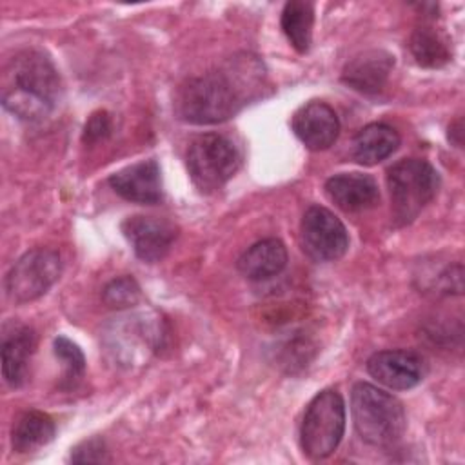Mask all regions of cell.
I'll return each mask as SVG.
<instances>
[{
  "label": "cell",
  "instance_id": "21",
  "mask_svg": "<svg viewBox=\"0 0 465 465\" xmlns=\"http://www.w3.org/2000/svg\"><path fill=\"white\" fill-rule=\"evenodd\" d=\"M314 9L311 2L291 0L282 11V29L298 53H307L312 40Z\"/></svg>",
  "mask_w": 465,
  "mask_h": 465
},
{
  "label": "cell",
  "instance_id": "3",
  "mask_svg": "<svg viewBox=\"0 0 465 465\" xmlns=\"http://www.w3.org/2000/svg\"><path fill=\"white\" fill-rule=\"evenodd\" d=\"M351 414L360 438L374 447L394 445L407 427L401 401L365 381L352 387Z\"/></svg>",
  "mask_w": 465,
  "mask_h": 465
},
{
  "label": "cell",
  "instance_id": "6",
  "mask_svg": "<svg viewBox=\"0 0 465 465\" xmlns=\"http://www.w3.org/2000/svg\"><path fill=\"white\" fill-rule=\"evenodd\" d=\"M185 158L189 174L202 191L220 189L240 165L234 143L216 133L196 136L189 143Z\"/></svg>",
  "mask_w": 465,
  "mask_h": 465
},
{
  "label": "cell",
  "instance_id": "2",
  "mask_svg": "<svg viewBox=\"0 0 465 465\" xmlns=\"http://www.w3.org/2000/svg\"><path fill=\"white\" fill-rule=\"evenodd\" d=\"M11 84L2 94V105L20 120L38 122L56 105L62 91L53 62L40 51L18 53L9 65Z\"/></svg>",
  "mask_w": 465,
  "mask_h": 465
},
{
  "label": "cell",
  "instance_id": "19",
  "mask_svg": "<svg viewBox=\"0 0 465 465\" xmlns=\"http://www.w3.org/2000/svg\"><path fill=\"white\" fill-rule=\"evenodd\" d=\"M54 436V421L40 411L24 412L13 427L11 445L16 452H31L47 445Z\"/></svg>",
  "mask_w": 465,
  "mask_h": 465
},
{
  "label": "cell",
  "instance_id": "23",
  "mask_svg": "<svg viewBox=\"0 0 465 465\" xmlns=\"http://www.w3.org/2000/svg\"><path fill=\"white\" fill-rule=\"evenodd\" d=\"M140 300V285L133 276H120L104 289V302L113 309H125Z\"/></svg>",
  "mask_w": 465,
  "mask_h": 465
},
{
  "label": "cell",
  "instance_id": "5",
  "mask_svg": "<svg viewBox=\"0 0 465 465\" xmlns=\"http://www.w3.org/2000/svg\"><path fill=\"white\" fill-rule=\"evenodd\" d=\"M345 430V403L340 392L327 389L312 398L309 403L302 427L300 443L311 460H323L331 456Z\"/></svg>",
  "mask_w": 465,
  "mask_h": 465
},
{
  "label": "cell",
  "instance_id": "11",
  "mask_svg": "<svg viewBox=\"0 0 465 465\" xmlns=\"http://www.w3.org/2000/svg\"><path fill=\"white\" fill-rule=\"evenodd\" d=\"M369 374L392 391H407L423 378V360L403 349H389L374 352L367 360Z\"/></svg>",
  "mask_w": 465,
  "mask_h": 465
},
{
  "label": "cell",
  "instance_id": "16",
  "mask_svg": "<svg viewBox=\"0 0 465 465\" xmlns=\"http://www.w3.org/2000/svg\"><path fill=\"white\" fill-rule=\"evenodd\" d=\"M287 265V249L276 238H265L251 245L238 260V271L254 282L280 274Z\"/></svg>",
  "mask_w": 465,
  "mask_h": 465
},
{
  "label": "cell",
  "instance_id": "22",
  "mask_svg": "<svg viewBox=\"0 0 465 465\" xmlns=\"http://www.w3.org/2000/svg\"><path fill=\"white\" fill-rule=\"evenodd\" d=\"M54 354L64 365V387H74L84 372H85V358L76 343L67 340L65 336H58L54 340Z\"/></svg>",
  "mask_w": 465,
  "mask_h": 465
},
{
  "label": "cell",
  "instance_id": "25",
  "mask_svg": "<svg viewBox=\"0 0 465 465\" xmlns=\"http://www.w3.org/2000/svg\"><path fill=\"white\" fill-rule=\"evenodd\" d=\"M113 122L107 111H96L91 114L84 127V142L85 143H96L100 140H105L111 134Z\"/></svg>",
  "mask_w": 465,
  "mask_h": 465
},
{
  "label": "cell",
  "instance_id": "24",
  "mask_svg": "<svg viewBox=\"0 0 465 465\" xmlns=\"http://www.w3.org/2000/svg\"><path fill=\"white\" fill-rule=\"evenodd\" d=\"M109 460L111 458L107 454V447H105L104 440H100V438L85 440L80 445H76L71 452L73 463H104Z\"/></svg>",
  "mask_w": 465,
  "mask_h": 465
},
{
  "label": "cell",
  "instance_id": "1",
  "mask_svg": "<svg viewBox=\"0 0 465 465\" xmlns=\"http://www.w3.org/2000/svg\"><path fill=\"white\" fill-rule=\"evenodd\" d=\"M260 73L249 65V60L240 62L232 69L205 73L189 78L176 93L174 107L183 122L209 125L218 124L232 114L245 104L247 87Z\"/></svg>",
  "mask_w": 465,
  "mask_h": 465
},
{
  "label": "cell",
  "instance_id": "9",
  "mask_svg": "<svg viewBox=\"0 0 465 465\" xmlns=\"http://www.w3.org/2000/svg\"><path fill=\"white\" fill-rule=\"evenodd\" d=\"M153 320L142 314L120 318L114 323V331L107 332V351L125 365H131L138 356L156 351L163 334L162 327Z\"/></svg>",
  "mask_w": 465,
  "mask_h": 465
},
{
  "label": "cell",
  "instance_id": "12",
  "mask_svg": "<svg viewBox=\"0 0 465 465\" xmlns=\"http://www.w3.org/2000/svg\"><path fill=\"white\" fill-rule=\"evenodd\" d=\"M292 131L311 151H325L336 142L340 122L331 105L312 100L294 113Z\"/></svg>",
  "mask_w": 465,
  "mask_h": 465
},
{
  "label": "cell",
  "instance_id": "18",
  "mask_svg": "<svg viewBox=\"0 0 465 465\" xmlns=\"http://www.w3.org/2000/svg\"><path fill=\"white\" fill-rule=\"evenodd\" d=\"M400 145L398 133L387 124H369L352 142V156L361 165H374L389 158Z\"/></svg>",
  "mask_w": 465,
  "mask_h": 465
},
{
  "label": "cell",
  "instance_id": "7",
  "mask_svg": "<svg viewBox=\"0 0 465 465\" xmlns=\"http://www.w3.org/2000/svg\"><path fill=\"white\" fill-rule=\"evenodd\" d=\"M60 254L47 247L27 251L15 262L5 276V292L15 303L33 302L44 296L60 278Z\"/></svg>",
  "mask_w": 465,
  "mask_h": 465
},
{
  "label": "cell",
  "instance_id": "10",
  "mask_svg": "<svg viewBox=\"0 0 465 465\" xmlns=\"http://www.w3.org/2000/svg\"><path fill=\"white\" fill-rule=\"evenodd\" d=\"M122 232L131 243L134 254L147 263L160 262L171 249L176 229L173 223L154 216H129L122 223Z\"/></svg>",
  "mask_w": 465,
  "mask_h": 465
},
{
  "label": "cell",
  "instance_id": "17",
  "mask_svg": "<svg viewBox=\"0 0 465 465\" xmlns=\"http://www.w3.org/2000/svg\"><path fill=\"white\" fill-rule=\"evenodd\" d=\"M36 340L29 327H15L2 341V374L11 387H20L27 378V367Z\"/></svg>",
  "mask_w": 465,
  "mask_h": 465
},
{
  "label": "cell",
  "instance_id": "20",
  "mask_svg": "<svg viewBox=\"0 0 465 465\" xmlns=\"http://www.w3.org/2000/svg\"><path fill=\"white\" fill-rule=\"evenodd\" d=\"M409 47L416 62L423 67H441L450 60L447 38L430 24H421L412 31Z\"/></svg>",
  "mask_w": 465,
  "mask_h": 465
},
{
  "label": "cell",
  "instance_id": "4",
  "mask_svg": "<svg viewBox=\"0 0 465 465\" xmlns=\"http://www.w3.org/2000/svg\"><path fill=\"white\" fill-rule=\"evenodd\" d=\"M387 185L392 216L398 225L411 223L436 196L440 176L436 169L420 158H405L387 171Z\"/></svg>",
  "mask_w": 465,
  "mask_h": 465
},
{
  "label": "cell",
  "instance_id": "13",
  "mask_svg": "<svg viewBox=\"0 0 465 465\" xmlns=\"http://www.w3.org/2000/svg\"><path fill=\"white\" fill-rule=\"evenodd\" d=\"M111 189L134 203H156L162 200V176L154 160H143L109 178Z\"/></svg>",
  "mask_w": 465,
  "mask_h": 465
},
{
  "label": "cell",
  "instance_id": "14",
  "mask_svg": "<svg viewBox=\"0 0 465 465\" xmlns=\"http://www.w3.org/2000/svg\"><path fill=\"white\" fill-rule=\"evenodd\" d=\"M394 67V56L383 49H369L356 54L343 67L341 80L358 93L376 94L387 84Z\"/></svg>",
  "mask_w": 465,
  "mask_h": 465
},
{
  "label": "cell",
  "instance_id": "15",
  "mask_svg": "<svg viewBox=\"0 0 465 465\" xmlns=\"http://www.w3.org/2000/svg\"><path fill=\"white\" fill-rule=\"evenodd\" d=\"M325 191L327 196L347 213L367 211L380 202L376 180L363 173L334 174L327 180Z\"/></svg>",
  "mask_w": 465,
  "mask_h": 465
},
{
  "label": "cell",
  "instance_id": "8",
  "mask_svg": "<svg viewBox=\"0 0 465 465\" xmlns=\"http://www.w3.org/2000/svg\"><path fill=\"white\" fill-rule=\"evenodd\" d=\"M303 251L316 262H332L345 254L349 234L340 218L325 207L312 205L300 223Z\"/></svg>",
  "mask_w": 465,
  "mask_h": 465
}]
</instances>
